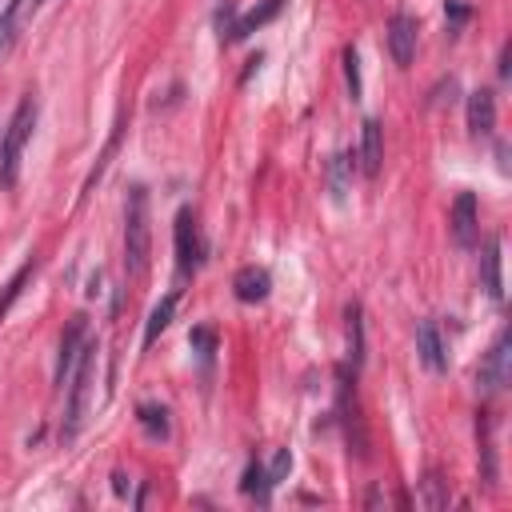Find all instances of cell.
<instances>
[{
    "instance_id": "cell-1",
    "label": "cell",
    "mask_w": 512,
    "mask_h": 512,
    "mask_svg": "<svg viewBox=\"0 0 512 512\" xmlns=\"http://www.w3.org/2000/svg\"><path fill=\"white\" fill-rule=\"evenodd\" d=\"M152 264V212H148V188L132 184L124 204V272L132 280H144Z\"/></svg>"
},
{
    "instance_id": "cell-2",
    "label": "cell",
    "mask_w": 512,
    "mask_h": 512,
    "mask_svg": "<svg viewBox=\"0 0 512 512\" xmlns=\"http://www.w3.org/2000/svg\"><path fill=\"white\" fill-rule=\"evenodd\" d=\"M32 128H36V96H24L8 120V128L0 132V188H12L16 176H20V156H24V144L32 140Z\"/></svg>"
},
{
    "instance_id": "cell-3",
    "label": "cell",
    "mask_w": 512,
    "mask_h": 512,
    "mask_svg": "<svg viewBox=\"0 0 512 512\" xmlns=\"http://www.w3.org/2000/svg\"><path fill=\"white\" fill-rule=\"evenodd\" d=\"M92 372H96V344L88 340L84 344V352H80V360H76V368H72V376H68V404H64V424H60V440L68 444V440H76V432H80V424H84V416H88V396H92Z\"/></svg>"
},
{
    "instance_id": "cell-4",
    "label": "cell",
    "mask_w": 512,
    "mask_h": 512,
    "mask_svg": "<svg viewBox=\"0 0 512 512\" xmlns=\"http://www.w3.org/2000/svg\"><path fill=\"white\" fill-rule=\"evenodd\" d=\"M204 256H208V244H204L200 220H196L192 208H180V212H176V264H180V272H184V276L200 272Z\"/></svg>"
},
{
    "instance_id": "cell-5",
    "label": "cell",
    "mask_w": 512,
    "mask_h": 512,
    "mask_svg": "<svg viewBox=\"0 0 512 512\" xmlns=\"http://www.w3.org/2000/svg\"><path fill=\"white\" fill-rule=\"evenodd\" d=\"M336 412H340V424H344V436H348V452H356V460L368 456V432H364V420H360V404L356 396H348V372L340 368V396H336Z\"/></svg>"
},
{
    "instance_id": "cell-6",
    "label": "cell",
    "mask_w": 512,
    "mask_h": 512,
    "mask_svg": "<svg viewBox=\"0 0 512 512\" xmlns=\"http://www.w3.org/2000/svg\"><path fill=\"white\" fill-rule=\"evenodd\" d=\"M84 344H88V320L84 316H72L68 328H64V336H60V356H56V388L60 392L68 388V376H72Z\"/></svg>"
},
{
    "instance_id": "cell-7",
    "label": "cell",
    "mask_w": 512,
    "mask_h": 512,
    "mask_svg": "<svg viewBox=\"0 0 512 512\" xmlns=\"http://www.w3.org/2000/svg\"><path fill=\"white\" fill-rule=\"evenodd\" d=\"M512 376V352H508V328H500V336L492 340L484 364H480V388L484 392H500Z\"/></svg>"
},
{
    "instance_id": "cell-8",
    "label": "cell",
    "mask_w": 512,
    "mask_h": 512,
    "mask_svg": "<svg viewBox=\"0 0 512 512\" xmlns=\"http://www.w3.org/2000/svg\"><path fill=\"white\" fill-rule=\"evenodd\" d=\"M388 56H392L400 68H408L412 56H416V20H412L408 12H396V16L388 20Z\"/></svg>"
},
{
    "instance_id": "cell-9",
    "label": "cell",
    "mask_w": 512,
    "mask_h": 512,
    "mask_svg": "<svg viewBox=\"0 0 512 512\" xmlns=\"http://www.w3.org/2000/svg\"><path fill=\"white\" fill-rule=\"evenodd\" d=\"M452 240L460 248H476V240H480V216H476V196L472 192H460L456 204H452Z\"/></svg>"
},
{
    "instance_id": "cell-10",
    "label": "cell",
    "mask_w": 512,
    "mask_h": 512,
    "mask_svg": "<svg viewBox=\"0 0 512 512\" xmlns=\"http://www.w3.org/2000/svg\"><path fill=\"white\" fill-rule=\"evenodd\" d=\"M268 292H272V276H268V268H260V264H244V268L232 276V296H236L240 304H260V300H268Z\"/></svg>"
},
{
    "instance_id": "cell-11",
    "label": "cell",
    "mask_w": 512,
    "mask_h": 512,
    "mask_svg": "<svg viewBox=\"0 0 512 512\" xmlns=\"http://www.w3.org/2000/svg\"><path fill=\"white\" fill-rule=\"evenodd\" d=\"M416 352L424 360L428 372H444L448 368V352H444V340H440V328L432 320H420L416 324Z\"/></svg>"
},
{
    "instance_id": "cell-12",
    "label": "cell",
    "mask_w": 512,
    "mask_h": 512,
    "mask_svg": "<svg viewBox=\"0 0 512 512\" xmlns=\"http://www.w3.org/2000/svg\"><path fill=\"white\" fill-rule=\"evenodd\" d=\"M492 128H496V96H492V88L468 92V132L472 136H488Z\"/></svg>"
},
{
    "instance_id": "cell-13",
    "label": "cell",
    "mask_w": 512,
    "mask_h": 512,
    "mask_svg": "<svg viewBox=\"0 0 512 512\" xmlns=\"http://www.w3.org/2000/svg\"><path fill=\"white\" fill-rule=\"evenodd\" d=\"M380 160H384V128H380V120L368 116L360 128V172L372 180L380 172Z\"/></svg>"
},
{
    "instance_id": "cell-14",
    "label": "cell",
    "mask_w": 512,
    "mask_h": 512,
    "mask_svg": "<svg viewBox=\"0 0 512 512\" xmlns=\"http://www.w3.org/2000/svg\"><path fill=\"white\" fill-rule=\"evenodd\" d=\"M480 276H484V292L492 304H504V276H500V236H488L484 240V252H480Z\"/></svg>"
},
{
    "instance_id": "cell-15",
    "label": "cell",
    "mask_w": 512,
    "mask_h": 512,
    "mask_svg": "<svg viewBox=\"0 0 512 512\" xmlns=\"http://www.w3.org/2000/svg\"><path fill=\"white\" fill-rule=\"evenodd\" d=\"M280 8H284V0H260L256 8H248L244 16H236L228 44H232V40H244V36H252V32H256V28H264L268 20H276V16H280Z\"/></svg>"
},
{
    "instance_id": "cell-16",
    "label": "cell",
    "mask_w": 512,
    "mask_h": 512,
    "mask_svg": "<svg viewBox=\"0 0 512 512\" xmlns=\"http://www.w3.org/2000/svg\"><path fill=\"white\" fill-rule=\"evenodd\" d=\"M32 272H36V256H28V260H24V264L12 272V280L0 288V324H4V316L12 312V304L20 300V292H24V284L32 280Z\"/></svg>"
},
{
    "instance_id": "cell-17",
    "label": "cell",
    "mask_w": 512,
    "mask_h": 512,
    "mask_svg": "<svg viewBox=\"0 0 512 512\" xmlns=\"http://www.w3.org/2000/svg\"><path fill=\"white\" fill-rule=\"evenodd\" d=\"M348 364L352 368L364 364V308L356 300L348 304Z\"/></svg>"
},
{
    "instance_id": "cell-18",
    "label": "cell",
    "mask_w": 512,
    "mask_h": 512,
    "mask_svg": "<svg viewBox=\"0 0 512 512\" xmlns=\"http://www.w3.org/2000/svg\"><path fill=\"white\" fill-rule=\"evenodd\" d=\"M172 312H176V292H168L156 308H152V316H148V328H144V344H152L168 324H172Z\"/></svg>"
},
{
    "instance_id": "cell-19",
    "label": "cell",
    "mask_w": 512,
    "mask_h": 512,
    "mask_svg": "<svg viewBox=\"0 0 512 512\" xmlns=\"http://www.w3.org/2000/svg\"><path fill=\"white\" fill-rule=\"evenodd\" d=\"M420 484H424V496H420V504H424V508H432V512L448 508V480H444L440 472H428Z\"/></svg>"
},
{
    "instance_id": "cell-20",
    "label": "cell",
    "mask_w": 512,
    "mask_h": 512,
    "mask_svg": "<svg viewBox=\"0 0 512 512\" xmlns=\"http://www.w3.org/2000/svg\"><path fill=\"white\" fill-rule=\"evenodd\" d=\"M140 424L152 440H164L168 436V412L160 404H140Z\"/></svg>"
},
{
    "instance_id": "cell-21",
    "label": "cell",
    "mask_w": 512,
    "mask_h": 512,
    "mask_svg": "<svg viewBox=\"0 0 512 512\" xmlns=\"http://www.w3.org/2000/svg\"><path fill=\"white\" fill-rule=\"evenodd\" d=\"M348 168H352V160L344 152H336L328 160V184H332V196L336 200H344V192H348Z\"/></svg>"
},
{
    "instance_id": "cell-22",
    "label": "cell",
    "mask_w": 512,
    "mask_h": 512,
    "mask_svg": "<svg viewBox=\"0 0 512 512\" xmlns=\"http://www.w3.org/2000/svg\"><path fill=\"white\" fill-rule=\"evenodd\" d=\"M240 488H244L248 496H260V500L268 496V488H272V484H268V472H264V464H260V460H252V464L244 468V480H240Z\"/></svg>"
},
{
    "instance_id": "cell-23",
    "label": "cell",
    "mask_w": 512,
    "mask_h": 512,
    "mask_svg": "<svg viewBox=\"0 0 512 512\" xmlns=\"http://www.w3.org/2000/svg\"><path fill=\"white\" fill-rule=\"evenodd\" d=\"M188 340H192V352L208 364V360H212V352H216V332L200 324V328H192V336H188Z\"/></svg>"
},
{
    "instance_id": "cell-24",
    "label": "cell",
    "mask_w": 512,
    "mask_h": 512,
    "mask_svg": "<svg viewBox=\"0 0 512 512\" xmlns=\"http://www.w3.org/2000/svg\"><path fill=\"white\" fill-rule=\"evenodd\" d=\"M344 76H348L352 100H360V56H356V48H344Z\"/></svg>"
},
{
    "instance_id": "cell-25",
    "label": "cell",
    "mask_w": 512,
    "mask_h": 512,
    "mask_svg": "<svg viewBox=\"0 0 512 512\" xmlns=\"http://www.w3.org/2000/svg\"><path fill=\"white\" fill-rule=\"evenodd\" d=\"M232 24H236V4L232 0H224L220 8H216V32H220V40L228 44V36H232Z\"/></svg>"
},
{
    "instance_id": "cell-26",
    "label": "cell",
    "mask_w": 512,
    "mask_h": 512,
    "mask_svg": "<svg viewBox=\"0 0 512 512\" xmlns=\"http://www.w3.org/2000/svg\"><path fill=\"white\" fill-rule=\"evenodd\" d=\"M288 468H292V456H288V448H280V452L272 456V464L264 468V472H268V484L276 488V484H280V480L288 476Z\"/></svg>"
},
{
    "instance_id": "cell-27",
    "label": "cell",
    "mask_w": 512,
    "mask_h": 512,
    "mask_svg": "<svg viewBox=\"0 0 512 512\" xmlns=\"http://www.w3.org/2000/svg\"><path fill=\"white\" fill-rule=\"evenodd\" d=\"M444 12H448V16L456 20V24H460V20H468V8H464L460 0H448V4H444Z\"/></svg>"
},
{
    "instance_id": "cell-28",
    "label": "cell",
    "mask_w": 512,
    "mask_h": 512,
    "mask_svg": "<svg viewBox=\"0 0 512 512\" xmlns=\"http://www.w3.org/2000/svg\"><path fill=\"white\" fill-rule=\"evenodd\" d=\"M4 4H8V0H0V8H4Z\"/></svg>"
}]
</instances>
